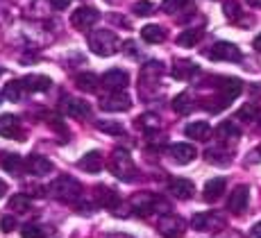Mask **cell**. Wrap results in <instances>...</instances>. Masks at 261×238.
<instances>
[{
  "label": "cell",
  "mask_w": 261,
  "mask_h": 238,
  "mask_svg": "<svg viewBox=\"0 0 261 238\" xmlns=\"http://www.w3.org/2000/svg\"><path fill=\"white\" fill-rule=\"evenodd\" d=\"M241 91H243V82H241V80L225 77L223 84H218V95H216V98H207V100H204V109L218 114V111H223L225 107H229V104H232V100L239 98Z\"/></svg>",
  "instance_id": "6da1fadb"
},
{
  "label": "cell",
  "mask_w": 261,
  "mask_h": 238,
  "mask_svg": "<svg viewBox=\"0 0 261 238\" xmlns=\"http://www.w3.org/2000/svg\"><path fill=\"white\" fill-rule=\"evenodd\" d=\"M118 37L112 30H93L89 34V48L93 50L98 57H112L118 52Z\"/></svg>",
  "instance_id": "7a4b0ae2"
},
{
  "label": "cell",
  "mask_w": 261,
  "mask_h": 238,
  "mask_svg": "<svg viewBox=\"0 0 261 238\" xmlns=\"http://www.w3.org/2000/svg\"><path fill=\"white\" fill-rule=\"evenodd\" d=\"M50 193L57 197V200L75 204V202L82 197V186H80V181L73 179V177H57V179L50 184Z\"/></svg>",
  "instance_id": "3957f363"
},
{
  "label": "cell",
  "mask_w": 261,
  "mask_h": 238,
  "mask_svg": "<svg viewBox=\"0 0 261 238\" xmlns=\"http://www.w3.org/2000/svg\"><path fill=\"white\" fill-rule=\"evenodd\" d=\"M109 170L123 181H132L134 175H137V166H134L127 150H114L112 161H109Z\"/></svg>",
  "instance_id": "277c9868"
},
{
  "label": "cell",
  "mask_w": 261,
  "mask_h": 238,
  "mask_svg": "<svg viewBox=\"0 0 261 238\" xmlns=\"http://www.w3.org/2000/svg\"><path fill=\"white\" fill-rule=\"evenodd\" d=\"M157 229L164 238H182L184 236V220L175 214H164L157 222Z\"/></svg>",
  "instance_id": "5b68a950"
},
{
  "label": "cell",
  "mask_w": 261,
  "mask_h": 238,
  "mask_svg": "<svg viewBox=\"0 0 261 238\" xmlns=\"http://www.w3.org/2000/svg\"><path fill=\"white\" fill-rule=\"evenodd\" d=\"M207 57L214 62H241V50L229 41H218L207 50Z\"/></svg>",
  "instance_id": "8992f818"
},
{
  "label": "cell",
  "mask_w": 261,
  "mask_h": 238,
  "mask_svg": "<svg viewBox=\"0 0 261 238\" xmlns=\"http://www.w3.org/2000/svg\"><path fill=\"white\" fill-rule=\"evenodd\" d=\"M100 107L105 111H127L132 107V100H129V95L125 91H112V93H107L100 100Z\"/></svg>",
  "instance_id": "52a82bcc"
},
{
  "label": "cell",
  "mask_w": 261,
  "mask_h": 238,
  "mask_svg": "<svg viewBox=\"0 0 261 238\" xmlns=\"http://www.w3.org/2000/svg\"><path fill=\"white\" fill-rule=\"evenodd\" d=\"M98 18H100V12L95 7H80L73 12L71 23L75 30H89L91 25L98 23Z\"/></svg>",
  "instance_id": "ba28073f"
},
{
  "label": "cell",
  "mask_w": 261,
  "mask_h": 238,
  "mask_svg": "<svg viewBox=\"0 0 261 238\" xmlns=\"http://www.w3.org/2000/svg\"><path fill=\"white\" fill-rule=\"evenodd\" d=\"M100 82H102V87L109 89V91H125V87L129 84V75L125 73L123 68H112L100 77Z\"/></svg>",
  "instance_id": "9c48e42d"
},
{
  "label": "cell",
  "mask_w": 261,
  "mask_h": 238,
  "mask_svg": "<svg viewBox=\"0 0 261 238\" xmlns=\"http://www.w3.org/2000/svg\"><path fill=\"white\" fill-rule=\"evenodd\" d=\"M191 225L198 231H218L220 227H225V220L218 214H195Z\"/></svg>",
  "instance_id": "30bf717a"
},
{
  "label": "cell",
  "mask_w": 261,
  "mask_h": 238,
  "mask_svg": "<svg viewBox=\"0 0 261 238\" xmlns=\"http://www.w3.org/2000/svg\"><path fill=\"white\" fill-rule=\"evenodd\" d=\"M0 136L3 139H18L23 141V125H21V118H16V116L12 114H5L0 116Z\"/></svg>",
  "instance_id": "8fae6325"
},
{
  "label": "cell",
  "mask_w": 261,
  "mask_h": 238,
  "mask_svg": "<svg viewBox=\"0 0 261 238\" xmlns=\"http://www.w3.org/2000/svg\"><path fill=\"white\" fill-rule=\"evenodd\" d=\"M95 200H98L100 206H105V209L114 211V214L118 216V209H120V197L114 189H109V186H98L95 189Z\"/></svg>",
  "instance_id": "7c38bea8"
},
{
  "label": "cell",
  "mask_w": 261,
  "mask_h": 238,
  "mask_svg": "<svg viewBox=\"0 0 261 238\" xmlns=\"http://www.w3.org/2000/svg\"><path fill=\"white\" fill-rule=\"evenodd\" d=\"M62 111L71 118H87L91 114V107L80 98H62Z\"/></svg>",
  "instance_id": "4fadbf2b"
},
{
  "label": "cell",
  "mask_w": 261,
  "mask_h": 238,
  "mask_svg": "<svg viewBox=\"0 0 261 238\" xmlns=\"http://www.w3.org/2000/svg\"><path fill=\"white\" fill-rule=\"evenodd\" d=\"M168 193L173 197H177V200H191L195 193V186H193V181L184 179V177H175L168 184Z\"/></svg>",
  "instance_id": "5bb4252c"
},
{
  "label": "cell",
  "mask_w": 261,
  "mask_h": 238,
  "mask_svg": "<svg viewBox=\"0 0 261 238\" xmlns=\"http://www.w3.org/2000/svg\"><path fill=\"white\" fill-rule=\"evenodd\" d=\"M248 202H250V189L248 186H237L227 200V209L232 211V214H243Z\"/></svg>",
  "instance_id": "9a60e30c"
},
{
  "label": "cell",
  "mask_w": 261,
  "mask_h": 238,
  "mask_svg": "<svg viewBox=\"0 0 261 238\" xmlns=\"http://www.w3.org/2000/svg\"><path fill=\"white\" fill-rule=\"evenodd\" d=\"M25 166H28L30 175H48L50 170H53V161L41 154H30L28 159H25Z\"/></svg>",
  "instance_id": "2e32d148"
},
{
  "label": "cell",
  "mask_w": 261,
  "mask_h": 238,
  "mask_svg": "<svg viewBox=\"0 0 261 238\" xmlns=\"http://www.w3.org/2000/svg\"><path fill=\"white\" fill-rule=\"evenodd\" d=\"M162 70H164V68H162V64H157V62L145 64L143 68H141V75H139V89L154 84L159 77H162Z\"/></svg>",
  "instance_id": "e0dca14e"
},
{
  "label": "cell",
  "mask_w": 261,
  "mask_h": 238,
  "mask_svg": "<svg viewBox=\"0 0 261 238\" xmlns=\"http://www.w3.org/2000/svg\"><path fill=\"white\" fill-rule=\"evenodd\" d=\"M195 73H198V66L191 62V59H177L173 64V68H170V75L175 80H191Z\"/></svg>",
  "instance_id": "ac0fdd59"
},
{
  "label": "cell",
  "mask_w": 261,
  "mask_h": 238,
  "mask_svg": "<svg viewBox=\"0 0 261 238\" xmlns=\"http://www.w3.org/2000/svg\"><path fill=\"white\" fill-rule=\"evenodd\" d=\"M21 82H23L25 91H32V93H41V91H48L53 87V80L46 77V75H28Z\"/></svg>",
  "instance_id": "d6986e66"
},
{
  "label": "cell",
  "mask_w": 261,
  "mask_h": 238,
  "mask_svg": "<svg viewBox=\"0 0 261 238\" xmlns=\"http://www.w3.org/2000/svg\"><path fill=\"white\" fill-rule=\"evenodd\" d=\"M168 152L177 164H191L195 159V148L189 143H175V145H170Z\"/></svg>",
  "instance_id": "ffe728a7"
},
{
  "label": "cell",
  "mask_w": 261,
  "mask_h": 238,
  "mask_svg": "<svg viewBox=\"0 0 261 238\" xmlns=\"http://www.w3.org/2000/svg\"><path fill=\"white\" fill-rule=\"evenodd\" d=\"M184 134H187L189 139L204 141L209 134H212V127H209V123H207V120H195V123L187 125V129H184Z\"/></svg>",
  "instance_id": "44dd1931"
},
{
  "label": "cell",
  "mask_w": 261,
  "mask_h": 238,
  "mask_svg": "<svg viewBox=\"0 0 261 238\" xmlns=\"http://www.w3.org/2000/svg\"><path fill=\"white\" fill-rule=\"evenodd\" d=\"M225 193V179L223 177H214L204 184V200L207 202H216L220 195Z\"/></svg>",
  "instance_id": "7402d4cb"
},
{
  "label": "cell",
  "mask_w": 261,
  "mask_h": 238,
  "mask_svg": "<svg viewBox=\"0 0 261 238\" xmlns=\"http://www.w3.org/2000/svg\"><path fill=\"white\" fill-rule=\"evenodd\" d=\"M80 168L87 170V173H100L102 170V156H100V152H89V154H84L82 159H80Z\"/></svg>",
  "instance_id": "603a6c76"
},
{
  "label": "cell",
  "mask_w": 261,
  "mask_h": 238,
  "mask_svg": "<svg viewBox=\"0 0 261 238\" xmlns=\"http://www.w3.org/2000/svg\"><path fill=\"white\" fill-rule=\"evenodd\" d=\"M216 136H218L220 141H237L241 136V129L234 120H223V123L218 125V129H216Z\"/></svg>",
  "instance_id": "cb8c5ba5"
},
{
  "label": "cell",
  "mask_w": 261,
  "mask_h": 238,
  "mask_svg": "<svg viewBox=\"0 0 261 238\" xmlns=\"http://www.w3.org/2000/svg\"><path fill=\"white\" fill-rule=\"evenodd\" d=\"M137 127L141 129L145 136H154L159 131V118L152 114H143L137 118Z\"/></svg>",
  "instance_id": "d4e9b609"
},
{
  "label": "cell",
  "mask_w": 261,
  "mask_h": 238,
  "mask_svg": "<svg viewBox=\"0 0 261 238\" xmlns=\"http://www.w3.org/2000/svg\"><path fill=\"white\" fill-rule=\"evenodd\" d=\"M141 39L145 43H162L166 41V30L159 25H145L141 28Z\"/></svg>",
  "instance_id": "484cf974"
},
{
  "label": "cell",
  "mask_w": 261,
  "mask_h": 238,
  "mask_svg": "<svg viewBox=\"0 0 261 238\" xmlns=\"http://www.w3.org/2000/svg\"><path fill=\"white\" fill-rule=\"evenodd\" d=\"M3 168L7 170V173H12V175H23V173H28L25 159H23V156H18V154H7V156H5Z\"/></svg>",
  "instance_id": "4316f807"
},
{
  "label": "cell",
  "mask_w": 261,
  "mask_h": 238,
  "mask_svg": "<svg viewBox=\"0 0 261 238\" xmlns=\"http://www.w3.org/2000/svg\"><path fill=\"white\" fill-rule=\"evenodd\" d=\"M53 227H43V225H37V222H28V225L21 229V236L23 238H50L53 236Z\"/></svg>",
  "instance_id": "83f0119b"
},
{
  "label": "cell",
  "mask_w": 261,
  "mask_h": 238,
  "mask_svg": "<svg viewBox=\"0 0 261 238\" xmlns=\"http://www.w3.org/2000/svg\"><path fill=\"white\" fill-rule=\"evenodd\" d=\"M202 34H204V32H202L200 28H189V30H184V32L177 37V45H182V48H193L195 43H200Z\"/></svg>",
  "instance_id": "f1b7e54d"
},
{
  "label": "cell",
  "mask_w": 261,
  "mask_h": 238,
  "mask_svg": "<svg viewBox=\"0 0 261 238\" xmlns=\"http://www.w3.org/2000/svg\"><path fill=\"white\" fill-rule=\"evenodd\" d=\"M204 156H207L209 164H216V166H227L229 164V150L220 148V145L209 148L207 152H204Z\"/></svg>",
  "instance_id": "f546056e"
},
{
  "label": "cell",
  "mask_w": 261,
  "mask_h": 238,
  "mask_svg": "<svg viewBox=\"0 0 261 238\" xmlns=\"http://www.w3.org/2000/svg\"><path fill=\"white\" fill-rule=\"evenodd\" d=\"M239 118L241 120H250V123H259L261 120V104L259 102H250L245 107L239 109Z\"/></svg>",
  "instance_id": "4dcf8cb0"
},
{
  "label": "cell",
  "mask_w": 261,
  "mask_h": 238,
  "mask_svg": "<svg viewBox=\"0 0 261 238\" xmlns=\"http://www.w3.org/2000/svg\"><path fill=\"white\" fill-rule=\"evenodd\" d=\"M75 84H77V89L87 91V93L98 91V77H95L93 73H80L77 77H75Z\"/></svg>",
  "instance_id": "1f68e13d"
},
{
  "label": "cell",
  "mask_w": 261,
  "mask_h": 238,
  "mask_svg": "<svg viewBox=\"0 0 261 238\" xmlns=\"http://www.w3.org/2000/svg\"><path fill=\"white\" fill-rule=\"evenodd\" d=\"M173 109L177 111V114L187 116V114H191V111L195 109V102L191 100V95H189V93H179L177 98L173 100Z\"/></svg>",
  "instance_id": "d6a6232c"
},
{
  "label": "cell",
  "mask_w": 261,
  "mask_h": 238,
  "mask_svg": "<svg viewBox=\"0 0 261 238\" xmlns=\"http://www.w3.org/2000/svg\"><path fill=\"white\" fill-rule=\"evenodd\" d=\"M30 206H32V200L28 193H16L9 200V209L16 211V214H25V211H30Z\"/></svg>",
  "instance_id": "836d02e7"
},
{
  "label": "cell",
  "mask_w": 261,
  "mask_h": 238,
  "mask_svg": "<svg viewBox=\"0 0 261 238\" xmlns=\"http://www.w3.org/2000/svg\"><path fill=\"white\" fill-rule=\"evenodd\" d=\"M23 91H25V87H23L21 80H18V82H9L7 87H5L3 95H5L7 100H12V102H18V100L23 98Z\"/></svg>",
  "instance_id": "e575fe53"
},
{
  "label": "cell",
  "mask_w": 261,
  "mask_h": 238,
  "mask_svg": "<svg viewBox=\"0 0 261 238\" xmlns=\"http://www.w3.org/2000/svg\"><path fill=\"white\" fill-rule=\"evenodd\" d=\"M223 9H225V16H227L232 23H241V18H243V12H241V5L237 3V0H227Z\"/></svg>",
  "instance_id": "d590c367"
},
{
  "label": "cell",
  "mask_w": 261,
  "mask_h": 238,
  "mask_svg": "<svg viewBox=\"0 0 261 238\" xmlns=\"http://www.w3.org/2000/svg\"><path fill=\"white\" fill-rule=\"evenodd\" d=\"M98 129L107 131V134H114V136L125 134V127L120 123H116V120H98Z\"/></svg>",
  "instance_id": "8d00e7d4"
},
{
  "label": "cell",
  "mask_w": 261,
  "mask_h": 238,
  "mask_svg": "<svg viewBox=\"0 0 261 238\" xmlns=\"http://www.w3.org/2000/svg\"><path fill=\"white\" fill-rule=\"evenodd\" d=\"M187 5H189V0H164V3H162V9H164L166 14H177V12H182Z\"/></svg>",
  "instance_id": "74e56055"
},
{
  "label": "cell",
  "mask_w": 261,
  "mask_h": 238,
  "mask_svg": "<svg viewBox=\"0 0 261 238\" xmlns=\"http://www.w3.org/2000/svg\"><path fill=\"white\" fill-rule=\"evenodd\" d=\"M134 14L137 16H150V14L154 12V5L148 3V0H139V3H134Z\"/></svg>",
  "instance_id": "f35d334b"
},
{
  "label": "cell",
  "mask_w": 261,
  "mask_h": 238,
  "mask_svg": "<svg viewBox=\"0 0 261 238\" xmlns=\"http://www.w3.org/2000/svg\"><path fill=\"white\" fill-rule=\"evenodd\" d=\"M0 225H3V231H12L14 227H16V220H14L12 216H7V218H3V222H0Z\"/></svg>",
  "instance_id": "ab89813d"
},
{
  "label": "cell",
  "mask_w": 261,
  "mask_h": 238,
  "mask_svg": "<svg viewBox=\"0 0 261 238\" xmlns=\"http://www.w3.org/2000/svg\"><path fill=\"white\" fill-rule=\"evenodd\" d=\"M50 5H53L55 9H66L68 5H71V0H50Z\"/></svg>",
  "instance_id": "60d3db41"
},
{
  "label": "cell",
  "mask_w": 261,
  "mask_h": 238,
  "mask_svg": "<svg viewBox=\"0 0 261 238\" xmlns=\"http://www.w3.org/2000/svg\"><path fill=\"white\" fill-rule=\"evenodd\" d=\"M248 238H261V222H257V225L248 231Z\"/></svg>",
  "instance_id": "b9f144b4"
},
{
  "label": "cell",
  "mask_w": 261,
  "mask_h": 238,
  "mask_svg": "<svg viewBox=\"0 0 261 238\" xmlns=\"http://www.w3.org/2000/svg\"><path fill=\"white\" fill-rule=\"evenodd\" d=\"M125 52H127V55H137V48H134V41H127V43H125Z\"/></svg>",
  "instance_id": "7bdbcfd3"
},
{
  "label": "cell",
  "mask_w": 261,
  "mask_h": 238,
  "mask_svg": "<svg viewBox=\"0 0 261 238\" xmlns=\"http://www.w3.org/2000/svg\"><path fill=\"white\" fill-rule=\"evenodd\" d=\"M252 45H254V50H257V52H261V32L254 37V43Z\"/></svg>",
  "instance_id": "ee69618b"
},
{
  "label": "cell",
  "mask_w": 261,
  "mask_h": 238,
  "mask_svg": "<svg viewBox=\"0 0 261 238\" xmlns=\"http://www.w3.org/2000/svg\"><path fill=\"white\" fill-rule=\"evenodd\" d=\"M5 193H7V184H5V181L0 179V197H3Z\"/></svg>",
  "instance_id": "f6af8a7d"
},
{
  "label": "cell",
  "mask_w": 261,
  "mask_h": 238,
  "mask_svg": "<svg viewBox=\"0 0 261 238\" xmlns=\"http://www.w3.org/2000/svg\"><path fill=\"white\" fill-rule=\"evenodd\" d=\"M250 7H261V0H245Z\"/></svg>",
  "instance_id": "bcb514c9"
}]
</instances>
